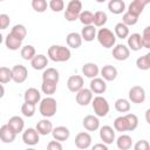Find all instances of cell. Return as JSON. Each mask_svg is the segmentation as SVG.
<instances>
[{"label":"cell","instance_id":"bcb514c9","mask_svg":"<svg viewBox=\"0 0 150 150\" xmlns=\"http://www.w3.org/2000/svg\"><path fill=\"white\" fill-rule=\"evenodd\" d=\"M142 42H143V48L150 49V26H146L143 29V33H142Z\"/></svg>","mask_w":150,"mask_h":150},{"label":"cell","instance_id":"c3c4849f","mask_svg":"<svg viewBox=\"0 0 150 150\" xmlns=\"http://www.w3.org/2000/svg\"><path fill=\"white\" fill-rule=\"evenodd\" d=\"M134 149L135 150H149L150 149V143L145 139H141L134 145Z\"/></svg>","mask_w":150,"mask_h":150},{"label":"cell","instance_id":"d6986e66","mask_svg":"<svg viewBox=\"0 0 150 150\" xmlns=\"http://www.w3.org/2000/svg\"><path fill=\"white\" fill-rule=\"evenodd\" d=\"M128 47L129 49L137 52L141 48H143V42H142V35L138 33H134L128 36Z\"/></svg>","mask_w":150,"mask_h":150},{"label":"cell","instance_id":"e0dca14e","mask_svg":"<svg viewBox=\"0 0 150 150\" xmlns=\"http://www.w3.org/2000/svg\"><path fill=\"white\" fill-rule=\"evenodd\" d=\"M89 88H90L91 91L95 93V94H103V93L107 90L105 80H104V79H101V77H94V79H91V81H90Z\"/></svg>","mask_w":150,"mask_h":150},{"label":"cell","instance_id":"5b68a950","mask_svg":"<svg viewBox=\"0 0 150 150\" xmlns=\"http://www.w3.org/2000/svg\"><path fill=\"white\" fill-rule=\"evenodd\" d=\"M91 105H93V110H94L95 115L98 116V117H104V116H107L108 112H109V109H110L108 101H107L103 96H101V95L95 96V97L93 98Z\"/></svg>","mask_w":150,"mask_h":150},{"label":"cell","instance_id":"44dd1931","mask_svg":"<svg viewBox=\"0 0 150 150\" xmlns=\"http://www.w3.org/2000/svg\"><path fill=\"white\" fill-rule=\"evenodd\" d=\"M82 40H83V39H82L81 34H80V33H76V32L69 33V34L67 35V38H66V42H67L68 47H70V48H73V49L80 48L81 45H82Z\"/></svg>","mask_w":150,"mask_h":150},{"label":"cell","instance_id":"ab89813d","mask_svg":"<svg viewBox=\"0 0 150 150\" xmlns=\"http://www.w3.org/2000/svg\"><path fill=\"white\" fill-rule=\"evenodd\" d=\"M79 20L84 26L93 25L94 23V14L90 11H82L81 14H80V16H79Z\"/></svg>","mask_w":150,"mask_h":150},{"label":"cell","instance_id":"f907efd6","mask_svg":"<svg viewBox=\"0 0 150 150\" xmlns=\"http://www.w3.org/2000/svg\"><path fill=\"white\" fill-rule=\"evenodd\" d=\"M47 149L48 150H62V144L60 141H50L47 144Z\"/></svg>","mask_w":150,"mask_h":150},{"label":"cell","instance_id":"7bdbcfd3","mask_svg":"<svg viewBox=\"0 0 150 150\" xmlns=\"http://www.w3.org/2000/svg\"><path fill=\"white\" fill-rule=\"evenodd\" d=\"M124 116H125L127 122H128V129H129V131H134L138 127V117L135 114H131V112L125 114Z\"/></svg>","mask_w":150,"mask_h":150},{"label":"cell","instance_id":"f546056e","mask_svg":"<svg viewBox=\"0 0 150 150\" xmlns=\"http://www.w3.org/2000/svg\"><path fill=\"white\" fill-rule=\"evenodd\" d=\"M116 145L120 150H129L132 146V138L129 135H121L116 139Z\"/></svg>","mask_w":150,"mask_h":150},{"label":"cell","instance_id":"8d00e7d4","mask_svg":"<svg viewBox=\"0 0 150 150\" xmlns=\"http://www.w3.org/2000/svg\"><path fill=\"white\" fill-rule=\"evenodd\" d=\"M12 35H14L15 38H18V39H20V40H25V38H26V35H27V29H26V27L23 26V25H15V26H13V28L11 29V32H9Z\"/></svg>","mask_w":150,"mask_h":150},{"label":"cell","instance_id":"11a10c76","mask_svg":"<svg viewBox=\"0 0 150 150\" xmlns=\"http://www.w3.org/2000/svg\"><path fill=\"white\" fill-rule=\"evenodd\" d=\"M145 55H146V57H148V60H149V61H150V52H149V53H148V54H145Z\"/></svg>","mask_w":150,"mask_h":150},{"label":"cell","instance_id":"816d5d0a","mask_svg":"<svg viewBox=\"0 0 150 150\" xmlns=\"http://www.w3.org/2000/svg\"><path fill=\"white\" fill-rule=\"evenodd\" d=\"M97 149L108 150V144H105V143H97V144H94V145H93V150H97Z\"/></svg>","mask_w":150,"mask_h":150},{"label":"cell","instance_id":"d590c367","mask_svg":"<svg viewBox=\"0 0 150 150\" xmlns=\"http://www.w3.org/2000/svg\"><path fill=\"white\" fill-rule=\"evenodd\" d=\"M107 20H108V16H107L105 12L97 11L94 13V23L93 25L95 27H103L107 23Z\"/></svg>","mask_w":150,"mask_h":150},{"label":"cell","instance_id":"d6a6232c","mask_svg":"<svg viewBox=\"0 0 150 150\" xmlns=\"http://www.w3.org/2000/svg\"><path fill=\"white\" fill-rule=\"evenodd\" d=\"M56 88H57V82H54V81H42L41 90H42L43 94L50 96V95H53L56 91Z\"/></svg>","mask_w":150,"mask_h":150},{"label":"cell","instance_id":"83f0119b","mask_svg":"<svg viewBox=\"0 0 150 150\" xmlns=\"http://www.w3.org/2000/svg\"><path fill=\"white\" fill-rule=\"evenodd\" d=\"M7 124L16 132V134H20L23 131V128H25V122L22 120V117L20 116H13L8 120Z\"/></svg>","mask_w":150,"mask_h":150},{"label":"cell","instance_id":"2e32d148","mask_svg":"<svg viewBox=\"0 0 150 150\" xmlns=\"http://www.w3.org/2000/svg\"><path fill=\"white\" fill-rule=\"evenodd\" d=\"M149 4H150V0H132L128 7V12L139 16L142 14L143 9L145 8V6Z\"/></svg>","mask_w":150,"mask_h":150},{"label":"cell","instance_id":"db71d44e","mask_svg":"<svg viewBox=\"0 0 150 150\" xmlns=\"http://www.w3.org/2000/svg\"><path fill=\"white\" fill-rule=\"evenodd\" d=\"M96 2H98V4H102V2H104V1H107V0H95Z\"/></svg>","mask_w":150,"mask_h":150},{"label":"cell","instance_id":"9a60e30c","mask_svg":"<svg viewBox=\"0 0 150 150\" xmlns=\"http://www.w3.org/2000/svg\"><path fill=\"white\" fill-rule=\"evenodd\" d=\"M82 124L86 130L88 131H95L100 128V120H98V116L96 115H87L83 121H82Z\"/></svg>","mask_w":150,"mask_h":150},{"label":"cell","instance_id":"4dcf8cb0","mask_svg":"<svg viewBox=\"0 0 150 150\" xmlns=\"http://www.w3.org/2000/svg\"><path fill=\"white\" fill-rule=\"evenodd\" d=\"M60 75L55 68H47L42 73V81H54L59 83Z\"/></svg>","mask_w":150,"mask_h":150},{"label":"cell","instance_id":"8fae6325","mask_svg":"<svg viewBox=\"0 0 150 150\" xmlns=\"http://www.w3.org/2000/svg\"><path fill=\"white\" fill-rule=\"evenodd\" d=\"M83 84H84L83 77L80 75H71L67 81V88L71 93H77L79 90H81L83 88Z\"/></svg>","mask_w":150,"mask_h":150},{"label":"cell","instance_id":"ba28073f","mask_svg":"<svg viewBox=\"0 0 150 150\" xmlns=\"http://www.w3.org/2000/svg\"><path fill=\"white\" fill-rule=\"evenodd\" d=\"M13 81L15 83H23L28 77V70L22 64H15L13 68Z\"/></svg>","mask_w":150,"mask_h":150},{"label":"cell","instance_id":"9c48e42d","mask_svg":"<svg viewBox=\"0 0 150 150\" xmlns=\"http://www.w3.org/2000/svg\"><path fill=\"white\" fill-rule=\"evenodd\" d=\"M93 101V91L91 89L89 88H82L81 90H79L76 93V102L77 104L82 105V107H86L88 105L89 103H91Z\"/></svg>","mask_w":150,"mask_h":150},{"label":"cell","instance_id":"f5cc1de1","mask_svg":"<svg viewBox=\"0 0 150 150\" xmlns=\"http://www.w3.org/2000/svg\"><path fill=\"white\" fill-rule=\"evenodd\" d=\"M144 116H145V121H146V123L150 125V108L145 111V115H144Z\"/></svg>","mask_w":150,"mask_h":150},{"label":"cell","instance_id":"4fadbf2b","mask_svg":"<svg viewBox=\"0 0 150 150\" xmlns=\"http://www.w3.org/2000/svg\"><path fill=\"white\" fill-rule=\"evenodd\" d=\"M16 135L18 134L8 124L1 125V128H0V139L4 143H12V142H14Z\"/></svg>","mask_w":150,"mask_h":150},{"label":"cell","instance_id":"30bf717a","mask_svg":"<svg viewBox=\"0 0 150 150\" xmlns=\"http://www.w3.org/2000/svg\"><path fill=\"white\" fill-rule=\"evenodd\" d=\"M112 56L117 61H125L130 56V49H129V47H127L123 43L116 45L112 48Z\"/></svg>","mask_w":150,"mask_h":150},{"label":"cell","instance_id":"f6af8a7d","mask_svg":"<svg viewBox=\"0 0 150 150\" xmlns=\"http://www.w3.org/2000/svg\"><path fill=\"white\" fill-rule=\"evenodd\" d=\"M136 66H137V68L141 69V70H148V69H150V61L148 60L146 55L139 56V57L136 60Z\"/></svg>","mask_w":150,"mask_h":150},{"label":"cell","instance_id":"1f68e13d","mask_svg":"<svg viewBox=\"0 0 150 150\" xmlns=\"http://www.w3.org/2000/svg\"><path fill=\"white\" fill-rule=\"evenodd\" d=\"M115 35L118 39H127L129 36V26L123 22H118L115 26Z\"/></svg>","mask_w":150,"mask_h":150},{"label":"cell","instance_id":"603a6c76","mask_svg":"<svg viewBox=\"0 0 150 150\" xmlns=\"http://www.w3.org/2000/svg\"><path fill=\"white\" fill-rule=\"evenodd\" d=\"M82 73L84 76L89 79H94V77H97V75L100 74V68L94 62H87L82 67Z\"/></svg>","mask_w":150,"mask_h":150},{"label":"cell","instance_id":"5bb4252c","mask_svg":"<svg viewBox=\"0 0 150 150\" xmlns=\"http://www.w3.org/2000/svg\"><path fill=\"white\" fill-rule=\"evenodd\" d=\"M75 145L79 149H88V148H90V145H91V136L86 131L79 132L76 135V137H75Z\"/></svg>","mask_w":150,"mask_h":150},{"label":"cell","instance_id":"484cf974","mask_svg":"<svg viewBox=\"0 0 150 150\" xmlns=\"http://www.w3.org/2000/svg\"><path fill=\"white\" fill-rule=\"evenodd\" d=\"M108 9L112 14H122L125 11V2L123 0H109L108 2Z\"/></svg>","mask_w":150,"mask_h":150},{"label":"cell","instance_id":"e575fe53","mask_svg":"<svg viewBox=\"0 0 150 150\" xmlns=\"http://www.w3.org/2000/svg\"><path fill=\"white\" fill-rule=\"evenodd\" d=\"M21 57L26 61H30L35 55H36V52H35V48L32 46V45H26L21 48Z\"/></svg>","mask_w":150,"mask_h":150},{"label":"cell","instance_id":"6da1fadb","mask_svg":"<svg viewBox=\"0 0 150 150\" xmlns=\"http://www.w3.org/2000/svg\"><path fill=\"white\" fill-rule=\"evenodd\" d=\"M48 56L54 62H66L70 59L71 53L68 47L60 46V45H53L48 48Z\"/></svg>","mask_w":150,"mask_h":150},{"label":"cell","instance_id":"4316f807","mask_svg":"<svg viewBox=\"0 0 150 150\" xmlns=\"http://www.w3.org/2000/svg\"><path fill=\"white\" fill-rule=\"evenodd\" d=\"M97 35V32H96V28L94 25H88V26H84L81 30V36L84 41L87 42H90L93 41Z\"/></svg>","mask_w":150,"mask_h":150},{"label":"cell","instance_id":"ee69618b","mask_svg":"<svg viewBox=\"0 0 150 150\" xmlns=\"http://www.w3.org/2000/svg\"><path fill=\"white\" fill-rule=\"evenodd\" d=\"M49 4H47V0H32V7L38 13H43Z\"/></svg>","mask_w":150,"mask_h":150},{"label":"cell","instance_id":"ac0fdd59","mask_svg":"<svg viewBox=\"0 0 150 150\" xmlns=\"http://www.w3.org/2000/svg\"><path fill=\"white\" fill-rule=\"evenodd\" d=\"M52 135H53V138L56 139V141H60V142H64L69 138L70 136V131L67 127H63V125H59L56 128L53 129L52 131Z\"/></svg>","mask_w":150,"mask_h":150},{"label":"cell","instance_id":"9f6ffc18","mask_svg":"<svg viewBox=\"0 0 150 150\" xmlns=\"http://www.w3.org/2000/svg\"><path fill=\"white\" fill-rule=\"evenodd\" d=\"M0 1H4V0H0Z\"/></svg>","mask_w":150,"mask_h":150},{"label":"cell","instance_id":"7c38bea8","mask_svg":"<svg viewBox=\"0 0 150 150\" xmlns=\"http://www.w3.org/2000/svg\"><path fill=\"white\" fill-rule=\"evenodd\" d=\"M115 129L110 125H103L100 128V138L105 144H111L115 141Z\"/></svg>","mask_w":150,"mask_h":150},{"label":"cell","instance_id":"cb8c5ba5","mask_svg":"<svg viewBox=\"0 0 150 150\" xmlns=\"http://www.w3.org/2000/svg\"><path fill=\"white\" fill-rule=\"evenodd\" d=\"M53 129H54L53 128V124H52V122L47 117H45L43 120H41V121H39L36 123V130L42 136H47V135L52 134Z\"/></svg>","mask_w":150,"mask_h":150},{"label":"cell","instance_id":"60d3db41","mask_svg":"<svg viewBox=\"0 0 150 150\" xmlns=\"http://www.w3.org/2000/svg\"><path fill=\"white\" fill-rule=\"evenodd\" d=\"M137 21H138V15H135V14L128 12V11L122 16V22L125 23L127 26H134V25L137 23Z\"/></svg>","mask_w":150,"mask_h":150},{"label":"cell","instance_id":"7402d4cb","mask_svg":"<svg viewBox=\"0 0 150 150\" xmlns=\"http://www.w3.org/2000/svg\"><path fill=\"white\" fill-rule=\"evenodd\" d=\"M30 66L35 70H42L48 66V59L43 54H38L30 60Z\"/></svg>","mask_w":150,"mask_h":150},{"label":"cell","instance_id":"277c9868","mask_svg":"<svg viewBox=\"0 0 150 150\" xmlns=\"http://www.w3.org/2000/svg\"><path fill=\"white\" fill-rule=\"evenodd\" d=\"M82 12V2L80 0H70L64 11V18L67 21L71 22L79 19Z\"/></svg>","mask_w":150,"mask_h":150},{"label":"cell","instance_id":"52a82bcc","mask_svg":"<svg viewBox=\"0 0 150 150\" xmlns=\"http://www.w3.org/2000/svg\"><path fill=\"white\" fill-rule=\"evenodd\" d=\"M22 141L27 145H36L40 141V134L36 130V128H28L22 132Z\"/></svg>","mask_w":150,"mask_h":150},{"label":"cell","instance_id":"3957f363","mask_svg":"<svg viewBox=\"0 0 150 150\" xmlns=\"http://www.w3.org/2000/svg\"><path fill=\"white\" fill-rule=\"evenodd\" d=\"M98 43L104 48H112L116 43V35L108 28H100L96 35Z\"/></svg>","mask_w":150,"mask_h":150},{"label":"cell","instance_id":"d4e9b609","mask_svg":"<svg viewBox=\"0 0 150 150\" xmlns=\"http://www.w3.org/2000/svg\"><path fill=\"white\" fill-rule=\"evenodd\" d=\"M102 79H104L105 81H114L117 77V69L111 66V64H107L103 66V68L100 70Z\"/></svg>","mask_w":150,"mask_h":150},{"label":"cell","instance_id":"f1b7e54d","mask_svg":"<svg viewBox=\"0 0 150 150\" xmlns=\"http://www.w3.org/2000/svg\"><path fill=\"white\" fill-rule=\"evenodd\" d=\"M5 45H6V47L9 50H18L22 46V40L15 38L11 33H8L7 36H6V39H5Z\"/></svg>","mask_w":150,"mask_h":150},{"label":"cell","instance_id":"681fc988","mask_svg":"<svg viewBox=\"0 0 150 150\" xmlns=\"http://www.w3.org/2000/svg\"><path fill=\"white\" fill-rule=\"evenodd\" d=\"M9 22H11V19L7 14H5V13L0 14V28L1 29H6L9 26Z\"/></svg>","mask_w":150,"mask_h":150},{"label":"cell","instance_id":"74e56055","mask_svg":"<svg viewBox=\"0 0 150 150\" xmlns=\"http://www.w3.org/2000/svg\"><path fill=\"white\" fill-rule=\"evenodd\" d=\"M115 109L118 112H128L130 110V102L127 98H117L115 101Z\"/></svg>","mask_w":150,"mask_h":150},{"label":"cell","instance_id":"836d02e7","mask_svg":"<svg viewBox=\"0 0 150 150\" xmlns=\"http://www.w3.org/2000/svg\"><path fill=\"white\" fill-rule=\"evenodd\" d=\"M114 129L116 131H120V132H124V131H129L128 129V122H127V118L125 116H118L117 118H115L114 121Z\"/></svg>","mask_w":150,"mask_h":150},{"label":"cell","instance_id":"7dc6e473","mask_svg":"<svg viewBox=\"0 0 150 150\" xmlns=\"http://www.w3.org/2000/svg\"><path fill=\"white\" fill-rule=\"evenodd\" d=\"M49 8L53 12H61L64 8V2H63V0H50Z\"/></svg>","mask_w":150,"mask_h":150},{"label":"cell","instance_id":"b9f144b4","mask_svg":"<svg viewBox=\"0 0 150 150\" xmlns=\"http://www.w3.org/2000/svg\"><path fill=\"white\" fill-rule=\"evenodd\" d=\"M35 105L36 104L25 102L21 105V112H22V115L26 116V117H33L34 114H35Z\"/></svg>","mask_w":150,"mask_h":150},{"label":"cell","instance_id":"8992f818","mask_svg":"<svg viewBox=\"0 0 150 150\" xmlns=\"http://www.w3.org/2000/svg\"><path fill=\"white\" fill-rule=\"evenodd\" d=\"M129 101H131L132 103H143L145 101V90L143 87L141 86H134L129 89Z\"/></svg>","mask_w":150,"mask_h":150},{"label":"cell","instance_id":"ffe728a7","mask_svg":"<svg viewBox=\"0 0 150 150\" xmlns=\"http://www.w3.org/2000/svg\"><path fill=\"white\" fill-rule=\"evenodd\" d=\"M23 98H25V102L33 103V104H38V103H40V101H41V94H40V91H39L36 88H28V89L25 91Z\"/></svg>","mask_w":150,"mask_h":150},{"label":"cell","instance_id":"7a4b0ae2","mask_svg":"<svg viewBox=\"0 0 150 150\" xmlns=\"http://www.w3.org/2000/svg\"><path fill=\"white\" fill-rule=\"evenodd\" d=\"M56 110H57V104H56L55 98H53L50 96H47V97H45L40 101L39 111L43 117H47V118L53 117L55 115Z\"/></svg>","mask_w":150,"mask_h":150},{"label":"cell","instance_id":"f35d334b","mask_svg":"<svg viewBox=\"0 0 150 150\" xmlns=\"http://www.w3.org/2000/svg\"><path fill=\"white\" fill-rule=\"evenodd\" d=\"M9 81H13V70L7 67H1L0 68V82L5 84Z\"/></svg>","mask_w":150,"mask_h":150}]
</instances>
